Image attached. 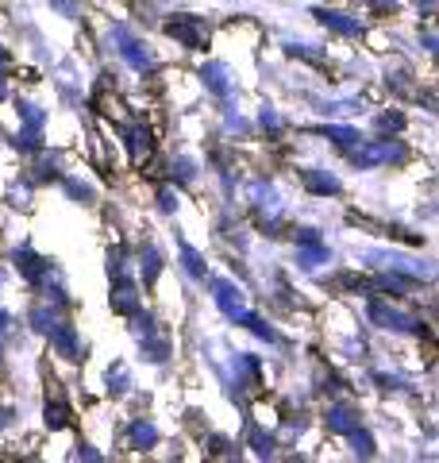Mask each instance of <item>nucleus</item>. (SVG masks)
Masks as SVG:
<instances>
[{
	"label": "nucleus",
	"mask_w": 439,
	"mask_h": 463,
	"mask_svg": "<svg viewBox=\"0 0 439 463\" xmlns=\"http://www.w3.org/2000/svg\"><path fill=\"white\" fill-rule=\"evenodd\" d=\"M347 158L355 163L359 170H374V166H393V163H405L408 147L401 139H370V143H355L347 147Z\"/></svg>",
	"instance_id": "f257e3e1"
},
{
	"label": "nucleus",
	"mask_w": 439,
	"mask_h": 463,
	"mask_svg": "<svg viewBox=\"0 0 439 463\" xmlns=\"http://www.w3.org/2000/svg\"><path fill=\"white\" fill-rule=\"evenodd\" d=\"M112 39H116V47H120V54H124V62H127V66H135L139 74L154 70V54L146 51V43H143L139 35H131L127 27H112Z\"/></svg>",
	"instance_id": "f03ea898"
},
{
	"label": "nucleus",
	"mask_w": 439,
	"mask_h": 463,
	"mask_svg": "<svg viewBox=\"0 0 439 463\" xmlns=\"http://www.w3.org/2000/svg\"><path fill=\"white\" fill-rule=\"evenodd\" d=\"M166 35L178 39L182 47H189V51L209 47V24L197 20V16H173V20L166 24Z\"/></svg>",
	"instance_id": "7ed1b4c3"
},
{
	"label": "nucleus",
	"mask_w": 439,
	"mask_h": 463,
	"mask_svg": "<svg viewBox=\"0 0 439 463\" xmlns=\"http://www.w3.org/2000/svg\"><path fill=\"white\" fill-rule=\"evenodd\" d=\"M366 317H370L378 328H389V332H420L416 317L393 309V306H386V301H370V306H366Z\"/></svg>",
	"instance_id": "20e7f679"
},
{
	"label": "nucleus",
	"mask_w": 439,
	"mask_h": 463,
	"mask_svg": "<svg viewBox=\"0 0 439 463\" xmlns=\"http://www.w3.org/2000/svg\"><path fill=\"white\" fill-rule=\"evenodd\" d=\"M212 298H216V306L224 317H231V321H239V317L247 313V301H243V289L236 282H228V279H216L212 282Z\"/></svg>",
	"instance_id": "39448f33"
},
{
	"label": "nucleus",
	"mask_w": 439,
	"mask_h": 463,
	"mask_svg": "<svg viewBox=\"0 0 439 463\" xmlns=\"http://www.w3.org/2000/svg\"><path fill=\"white\" fill-rule=\"evenodd\" d=\"M120 139H124V151L135 158V163H143V158L154 151V139H151V128L146 124H127L120 132Z\"/></svg>",
	"instance_id": "423d86ee"
},
{
	"label": "nucleus",
	"mask_w": 439,
	"mask_h": 463,
	"mask_svg": "<svg viewBox=\"0 0 439 463\" xmlns=\"http://www.w3.org/2000/svg\"><path fill=\"white\" fill-rule=\"evenodd\" d=\"M112 309L116 313H127V317L139 309V286H135V279L120 274V279L112 282Z\"/></svg>",
	"instance_id": "0eeeda50"
},
{
	"label": "nucleus",
	"mask_w": 439,
	"mask_h": 463,
	"mask_svg": "<svg viewBox=\"0 0 439 463\" xmlns=\"http://www.w3.org/2000/svg\"><path fill=\"white\" fill-rule=\"evenodd\" d=\"M12 263H16V270L23 274L27 282H39L42 274L51 270V263H47V259H42V255H35L32 248H16V251H12Z\"/></svg>",
	"instance_id": "6e6552de"
},
{
	"label": "nucleus",
	"mask_w": 439,
	"mask_h": 463,
	"mask_svg": "<svg viewBox=\"0 0 439 463\" xmlns=\"http://www.w3.org/2000/svg\"><path fill=\"white\" fill-rule=\"evenodd\" d=\"M51 344H54V352H58V355H66V359H81V340H78V332H73V325H70V321H58V325H54Z\"/></svg>",
	"instance_id": "1a4fd4ad"
},
{
	"label": "nucleus",
	"mask_w": 439,
	"mask_h": 463,
	"mask_svg": "<svg viewBox=\"0 0 439 463\" xmlns=\"http://www.w3.org/2000/svg\"><path fill=\"white\" fill-rule=\"evenodd\" d=\"M324 421H328V429L335 432V437H355V432L362 429L359 413H355V410H347V405H332Z\"/></svg>",
	"instance_id": "9d476101"
},
{
	"label": "nucleus",
	"mask_w": 439,
	"mask_h": 463,
	"mask_svg": "<svg viewBox=\"0 0 439 463\" xmlns=\"http://www.w3.org/2000/svg\"><path fill=\"white\" fill-rule=\"evenodd\" d=\"M201 81H204V90L216 93V97H228V93H231V70H228L224 62L201 66Z\"/></svg>",
	"instance_id": "9b49d317"
},
{
	"label": "nucleus",
	"mask_w": 439,
	"mask_h": 463,
	"mask_svg": "<svg viewBox=\"0 0 439 463\" xmlns=\"http://www.w3.org/2000/svg\"><path fill=\"white\" fill-rule=\"evenodd\" d=\"M313 16L324 24V27H332V32H340V35H359L362 32V20H350L347 12H332V8H316Z\"/></svg>",
	"instance_id": "f8f14e48"
},
{
	"label": "nucleus",
	"mask_w": 439,
	"mask_h": 463,
	"mask_svg": "<svg viewBox=\"0 0 439 463\" xmlns=\"http://www.w3.org/2000/svg\"><path fill=\"white\" fill-rule=\"evenodd\" d=\"M127 440H131V448H139V452H146V448H154V444H158V429H154L151 421H146V417H139V421H131Z\"/></svg>",
	"instance_id": "ddd939ff"
},
{
	"label": "nucleus",
	"mask_w": 439,
	"mask_h": 463,
	"mask_svg": "<svg viewBox=\"0 0 439 463\" xmlns=\"http://www.w3.org/2000/svg\"><path fill=\"white\" fill-rule=\"evenodd\" d=\"M301 182H304V190H313V194H324V197L340 194V182H335L332 174H324V170H304V174H301Z\"/></svg>",
	"instance_id": "4468645a"
},
{
	"label": "nucleus",
	"mask_w": 439,
	"mask_h": 463,
	"mask_svg": "<svg viewBox=\"0 0 439 463\" xmlns=\"http://www.w3.org/2000/svg\"><path fill=\"white\" fill-rule=\"evenodd\" d=\"M139 344H143V355L151 359V364H163V359L170 355V340H166V336H158V328H154V332H146Z\"/></svg>",
	"instance_id": "2eb2a0df"
},
{
	"label": "nucleus",
	"mask_w": 439,
	"mask_h": 463,
	"mask_svg": "<svg viewBox=\"0 0 439 463\" xmlns=\"http://www.w3.org/2000/svg\"><path fill=\"white\" fill-rule=\"evenodd\" d=\"M54 325H58V317H54V301H42V306H35V309H32V328H35V332H42V336H51Z\"/></svg>",
	"instance_id": "dca6fc26"
},
{
	"label": "nucleus",
	"mask_w": 439,
	"mask_h": 463,
	"mask_svg": "<svg viewBox=\"0 0 439 463\" xmlns=\"http://www.w3.org/2000/svg\"><path fill=\"white\" fill-rule=\"evenodd\" d=\"M139 259H143V282L154 286L158 270H163V255H158V248H151V243H146V248L139 251Z\"/></svg>",
	"instance_id": "f3484780"
},
{
	"label": "nucleus",
	"mask_w": 439,
	"mask_h": 463,
	"mask_svg": "<svg viewBox=\"0 0 439 463\" xmlns=\"http://www.w3.org/2000/svg\"><path fill=\"white\" fill-rule=\"evenodd\" d=\"M182 267H185V274H193V279H209V267H204L201 251H193L189 243H182Z\"/></svg>",
	"instance_id": "a211bd4d"
},
{
	"label": "nucleus",
	"mask_w": 439,
	"mask_h": 463,
	"mask_svg": "<svg viewBox=\"0 0 439 463\" xmlns=\"http://www.w3.org/2000/svg\"><path fill=\"white\" fill-rule=\"evenodd\" d=\"M301 267H320V263H328V248H324V240H316V243H301Z\"/></svg>",
	"instance_id": "6ab92c4d"
},
{
	"label": "nucleus",
	"mask_w": 439,
	"mask_h": 463,
	"mask_svg": "<svg viewBox=\"0 0 439 463\" xmlns=\"http://www.w3.org/2000/svg\"><path fill=\"white\" fill-rule=\"evenodd\" d=\"M251 201H255L258 209H270V213H277V209H282V205H277V194L270 190L266 182H255V185H251Z\"/></svg>",
	"instance_id": "aec40b11"
},
{
	"label": "nucleus",
	"mask_w": 439,
	"mask_h": 463,
	"mask_svg": "<svg viewBox=\"0 0 439 463\" xmlns=\"http://www.w3.org/2000/svg\"><path fill=\"white\" fill-rule=\"evenodd\" d=\"M239 325H243V328H251L255 336H262V340L277 344V332H274V328H270L266 321H262V317H255V313H243V317H239Z\"/></svg>",
	"instance_id": "412c9836"
},
{
	"label": "nucleus",
	"mask_w": 439,
	"mask_h": 463,
	"mask_svg": "<svg viewBox=\"0 0 439 463\" xmlns=\"http://www.w3.org/2000/svg\"><path fill=\"white\" fill-rule=\"evenodd\" d=\"M20 120H23V128H39V132H42L47 112H42L39 105H32V100H20Z\"/></svg>",
	"instance_id": "4be33fe9"
},
{
	"label": "nucleus",
	"mask_w": 439,
	"mask_h": 463,
	"mask_svg": "<svg viewBox=\"0 0 439 463\" xmlns=\"http://www.w3.org/2000/svg\"><path fill=\"white\" fill-rule=\"evenodd\" d=\"M320 132H324L328 139H335V143H343V147H355V143L362 139L355 128H343V124H332V128H320Z\"/></svg>",
	"instance_id": "5701e85b"
},
{
	"label": "nucleus",
	"mask_w": 439,
	"mask_h": 463,
	"mask_svg": "<svg viewBox=\"0 0 439 463\" xmlns=\"http://www.w3.org/2000/svg\"><path fill=\"white\" fill-rule=\"evenodd\" d=\"M8 205H16V209H32V185H27V182L8 185Z\"/></svg>",
	"instance_id": "b1692460"
},
{
	"label": "nucleus",
	"mask_w": 439,
	"mask_h": 463,
	"mask_svg": "<svg viewBox=\"0 0 439 463\" xmlns=\"http://www.w3.org/2000/svg\"><path fill=\"white\" fill-rule=\"evenodd\" d=\"M47 425L51 429H66L70 425V405L66 402H51L47 405Z\"/></svg>",
	"instance_id": "393cba45"
},
{
	"label": "nucleus",
	"mask_w": 439,
	"mask_h": 463,
	"mask_svg": "<svg viewBox=\"0 0 439 463\" xmlns=\"http://www.w3.org/2000/svg\"><path fill=\"white\" fill-rule=\"evenodd\" d=\"M12 143H16L20 151H39V147H42L39 128H23V132H16V139H12Z\"/></svg>",
	"instance_id": "a878e982"
},
{
	"label": "nucleus",
	"mask_w": 439,
	"mask_h": 463,
	"mask_svg": "<svg viewBox=\"0 0 439 463\" xmlns=\"http://www.w3.org/2000/svg\"><path fill=\"white\" fill-rule=\"evenodd\" d=\"M35 178H42V182H54V178H58L54 155H39V158H35Z\"/></svg>",
	"instance_id": "bb28decb"
},
{
	"label": "nucleus",
	"mask_w": 439,
	"mask_h": 463,
	"mask_svg": "<svg viewBox=\"0 0 439 463\" xmlns=\"http://www.w3.org/2000/svg\"><path fill=\"white\" fill-rule=\"evenodd\" d=\"M197 178V166L189 163V158H178V163H173V182H193Z\"/></svg>",
	"instance_id": "cd10ccee"
},
{
	"label": "nucleus",
	"mask_w": 439,
	"mask_h": 463,
	"mask_svg": "<svg viewBox=\"0 0 439 463\" xmlns=\"http://www.w3.org/2000/svg\"><path fill=\"white\" fill-rule=\"evenodd\" d=\"M350 440H355V452H359V456H374V437H370V432H362V429H359Z\"/></svg>",
	"instance_id": "c85d7f7f"
},
{
	"label": "nucleus",
	"mask_w": 439,
	"mask_h": 463,
	"mask_svg": "<svg viewBox=\"0 0 439 463\" xmlns=\"http://www.w3.org/2000/svg\"><path fill=\"white\" fill-rule=\"evenodd\" d=\"M251 448H255L258 456H270L274 452V440L266 437V432H251Z\"/></svg>",
	"instance_id": "c756f323"
},
{
	"label": "nucleus",
	"mask_w": 439,
	"mask_h": 463,
	"mask_svg": "<svg viewBox=\"0 0 439 463\" xmlns=\"http://www.w3.org/2000/svg\"><path fill=\"white\" fill-rule=\"evenodd\" d=\"M108 383H112V394H124V390H127V374H124V367H112Z\"/></svg>",
	"instance_id": "7c9ffc66"
},
{
	"label": "nucleus",
	"mask_w": 439,
	"mask_h": 463,
	"mask_svg": "<svg viewBox=\"0 0 439 463\" xmlns=\"http://www.w3.org/2000/svg\"><path fill=\"white\" fill-rule=\"evenodd\" d=\"M66 194H70V197H81V201H93V190H89V185H81V182H73V178L66 182Z\"/></svg>",
	"instance_id": "2f4dec72"
},
{
	"label": "nucleus",
	"mask_w": 439,
	"mask_h": 463,
	"mask_svg": "<svg viewBox=\"0 0 439 463\" xmlns=\"http://www.w3.org/2000/svg\"><path fill=\"white\" fill-rule=\"evenodd\" d=\"M158 209H163V213H178V197H173L170 190H163V194H158Z\"/></svg>",
	"instance_id": "473e14b6"
},
{
	"label": "nucleus",
	"mask_w": 439,
	"mask_h": 463,
	"mask_svg": "<svg viewBox=\"0 0 439 463\" xmlns=\"http://www.w3.org/2000/svg\"><path fill=\"white\" fill-rule=\"evenodd\" d=\"M378 128H393V132H397V128H405V116H382V120H378Z\"/></svg>",
	"instance_id": "72a5a7b5"
},
{
	"label": "nucleus",
	"mask_w": 439,
	"mask_h": 463,
	"mask_svg": "<svg viewBox=\"0 0 439 463\" xmlns=\"http://www.w3.org/2000/svg\"><path fill=\"white\" fill-rule=\"evenodd\" d=\"M262 128H282V116H277V112H262Z\"/></svg>",
	"instance_id": "f704fd0d"
},
{
	"label": "nucleus",
	"mask_w": 439,
	"mask_h": 463,
	"mask_svg": "<svg viewBox=\"0 0 439 463\" xmlns=\"http://www.w3.org/2000/svg\"><path fill=\"white\" fill-rule=\"evenodd\" d=\"M12 417H16V410H8V405H0V432H5L12 425Z\"/></svg>",
	"instance_id": "c9c22d12"
},
{
	"label": "nucleus",
	"mask_w": 439,
	"mask_h": 463,
	"mask_svg": "<svg viewBox=\"0 0 439 463\" xmlns=\"http://www.w3.org/2000/svg\"><path fill=\"white\" fill-rule=\"evenodd\" d=\"M54 8H62V12H66V16H78V8H73V5H70V0H54Z\"/></svg>",
	"instance_id": "e433bc0d"
},
{
	"label": "nucleus",
	"mask_w": 439,
	"mask_h": 463,
	"mask_svg": "<svg viewBox=\"0 0 439 463\" xmlns=\"http://www.w3.org/2000/svg\"><path fill=\"white\" fill-rule=\"evenodd\" d=\"M424 47H428L432 54H439V35H424Z\"/></svg>",
	"instance_id": "4c0bfd02"
},
{
	"label": "nucleus",
	"mask_w": 439,
	"mask_h": 463,
	"mask_svg": "<svg viewBox=\"0 0 439 463\" xmlns=\"http://www.w3.org/2000/svg\"><path fill=\"white\" fill-rule=\"evenodd\" d=\"M8 66H12V54H8L5 47H0V74H5V70H8Z\"/></svg>",
	"instance_id": "58836bf2"
},
{
	"label": "nucleus",
	"mask_w": 439,
	"mask_h": 463,
	"mask_svg": "<svg viewBox=\"0 0 439 463\" xmlns=\"http://www.w3.org/2000/svg\"><path fill=\"white\" fill-rule=\"evenodd\" d=\"M8 325H12V317H8V313H5V309H0V332H5V328H8Z\"/></svg>",
	"instance_id": "ea45409f"
},
{
	"label": "nucleus",
	"mask_w": 439,
	"mask_h": 463,
	"mask_svg": "<svg viewBox=\"0 0 439 463\" xmlns=\"http://www.w3.org/2000/svg\"><path fill=\"white\" fill-rule=\"evenodd\" d=\"M8 97V81H5V74H0V100Z\"/></svg>",
	"instance_id": "a19ab883"
}]
</instances>
